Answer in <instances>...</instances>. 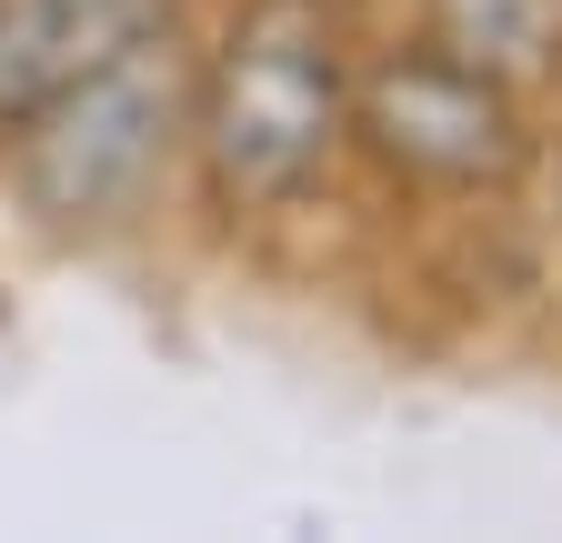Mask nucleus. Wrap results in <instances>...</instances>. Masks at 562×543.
I'll list each match as a JSON object with an SVG mask.
<instances>
[{
	"instance_id": "1",
	"label": "nucleus",
	"mask_w": 562,
	"mask_h": 543,
	"mask_svg": "<svg viewBox=\"0 0 562 543\" xmlns=\"http://www.w3.org/2000/svg\"><path fill=\"white\" fill-rule=\"evenodd\" d=\"M351 0H232L191 51V201L211 232H281L351 171Z\"/></svg>"
},
{
	"instance_id": "2",
	"label": "nucleus",
	"mask_w": 562,
	"mask_h": 543,
	"mask_svg": "<svg viewBox=\"0 0 562 543\" xmlns=\"http://www.w3.org/2000/svg\"><path fill=\"white\" fill-rule=\"evenodd\" d=\"M171 171H191V41H181V21L131 41L91 81H70L31 131L0 142V191L50 242L140 232L161 212Z\"/></svg>"
},
{
	"instance_id": "3",
	"label": "nucleus",
	"mask_w": 562,
	"mask_h": 543,
	"mask_svg": "<svg viewBox=\"0 0 562 543\" xmlns=\"http://www.w3.org/2000/svg\"><path fill=\"white\" fill-rule=\"evenodd\" d=\"M351 162L402 201H442V212H482V201H513L542 171V121L513 81L452 60L442 41H382L362 51V81H351Z\"/></svg>"
},
{
	"instance_id": "4",
	"label": "nucleus",
	"mask_w": 562,
	"mask_h": 543,
	"mask_svg": "<svg viewBox=\"0 0 562 543\" xmlns=\"http://www.w3.org/2000/svg\"><path fill=\"white\" fill-rule=\"evenodd\" d=\"M161 21H181V0H0V142Z\"/></svg>"
},
{
	"instance_id": "5",
	"label": "nucleus",
	"mask_w": 562,
	"mask_h": 543,
	"mask_svg": "<svg viewBox=\"0 0 562 543\" xmlns=\"http://www.w3.org/2000/svg\"><path fill=\"white\" fill-rule=\"evenodd\" d=\"M412 31L542 101L562 81V0H412Z\"/></svg>"
},
{
	"instance_id": "6",
	"label": "nucleus",
	"mask_w": 562,
	"mask_h": 543,
	"mask_svg": "<svg viewBox=\"0 0 562 543\" xmlns=\"http://www.w3.org/2000/svg\"><path fill=\"white\" fill-rule=\"evenodd\" d=\"M552 181H562V142H552Z\"/></svg>"
}]
</instances>
